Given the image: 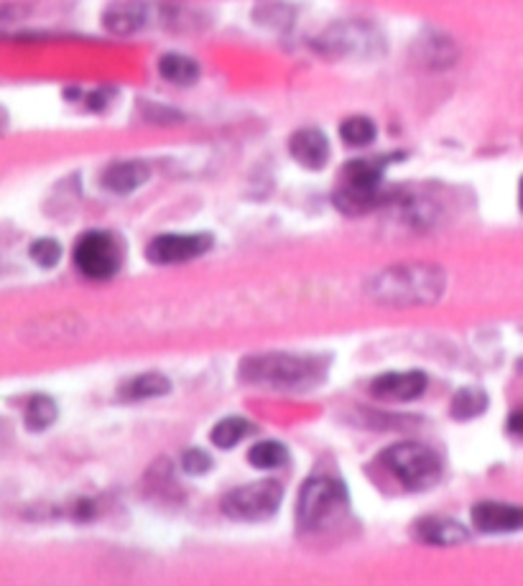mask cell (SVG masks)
Instances as JSON below:
<instances>
[{
    "instance_id": "1",
    "label": "cell",
    "mask_w": 523,
    "mask_h": 586,
    "mask_svg": "<svg viewBox=\"0 0 523 586\" xmlns=\"http://www.w3.org/2000/svg\"><path fill=\"white\" fill-rule=\"evenodd\" d=\"M444 289H447V275L442 269L426 263H406L393 265V269H385L375 275L368 293L383 306L406 309L436 304Z\"/></svg>"
},
{
    "instance_id": "2",
    "label": "cell",
    "mask_w": 523,
    "mask_h": 586,
    "mask_svg": "<svg viewBox=\"0 0 523 586\" xmlns=\"http://www.w3.org/2000/svg\"><path fill=\"white\" fill-rule=\"evenodd\" d=\"M240 375L243 381L255 385H271L281 387V391H302L306 385H314L322 377V367L310 357L296 355H255L243 360L240 365Z\"/></svg>"
},
{
    "instance_id": "3",
    "label": "cell",
    "mask_w": 523,
    "mask_h": 586,
    "mask_svg": "<svg viewBox=\"0 0 523 586\" xmlns=\"http://www.w3.org/2000/svg\"><path fill=\"white\" fill-rule=\"evenodd\" d=\"M348 511V493L340 482L314 477L304 482L296 503V521L304 531L328 528Z\"/></svg>"
},
{
    "instance_id": "4",
    "label": "cell",
    "mask_w": 523,
    "mask_h": 586,
    "mask_svg": "<svg viewBox=\"0 0 523 586\" xmlns=\"http://www.w3.org/2000/svg\"><path fill=\"white\" fill-rule=\"evenodd\" d=\"M393 477L409 489H429L442 477V462L432 449L422 444H396L381 454Z\"/></svg>"
},
{
    "instance_id": "5",
    "label": "cell",
    "mask_w": 523,
    "mask_h": 586,
    "mask_svg": "<svg viewBox=\"0 0 523 586\" xmlns=\"http://www.w3.org/2000/svg\"><path fill=\"white\" fill-rule=\"evenodd\" d=\"M383 161H353L342 171V184L334 192V204L345 214L371 212L381 200Z\"/></svg>"
},
{
    "instance_id": "6",
    "label": "cell",
    "mask_w": 523,
    "mask_h": 586,
    "mask_svg": "<svg viewBox=\"0 0 523 586\" xmlns=\"http://www.w3.org/2000/svg\"><path fill=\"white\" fill-rule=\"evenodd\" d=\"M281 485L273 479L251 482L245 487H235L233 493L222 497V513L233 521H265L279 511L281 505Z\"/></svg>"
},
{
    "instance_id": "7",
    "label": "cell",
    "mask_w": 523,
    "mask_h": 586,
    "mask_svg": "<svg viewBox=\"0 0 523 586\" xmlns=\"http://www.w3.org/2000/svg\"><path fill=\"white\" fill-rule=\"evenodd\" d=\"M316 49L330 57H379L383 51L381 33L360 21H342L330 26L316 41Z\"/></svg>"
},
{
    "instance_id": "8",
    "label": "cell",
    "mask_w": 523,
    "mask_h": 586,
    "mask_svg": "<svg viewBox=\"0 0 523 586\" xmlns=\"http://www.w3.org/2000/svg\"><path fill=\"white\" fill-rule=\"evenodd\" d=\"M123 261L120 245L108 232H88L74 245V265L92 281L113 279Z\"/></svg>"
},
{
    "instance_id": "9",
    "label": "cell",
    "mask_w": 523,
    "mask_h": 586,
    "mask_svg": "<svg viewBox=\"0 0 523 586\" xmlns=\"http://www.w3.org/2000/svg\"><path fill=\"white\" fill-rule=\"evenodd\" d=\"M210 247L212 238L202 235V232H197V235H159L157 240H151L145 255L157 265H174L194 261V257L208 253Z\"/></svg>"
},
{
    "instance_id": "10",
    "label": "cell",
    "mask_w": 523,
    "mask_h": 586,
    "mask_svg": "<svg viewBox=\"0 0 523 586\" xmlns=\"http://www.w3.org/2000/svg\"><path fill=\"white\" fill-rule=\"evenodd\" d=\"M424 391H426V375L416 373V370H411V373H385L371 383V393L375 398L393 401V403L414 401Z\"/></svg>"
},
{
    "instance_id": "11",
    "label": "cell",
    "mask_w": 523,
    "mask_h": 586,
    "mask_svg": "<svg viewBox=\"0 0 523 586\" xmlns=\"http://www.w3.org/2000/svg\"><path fill=\"white\" fill-rule=\"evenodd\" d=\"M473 525L480 533H513L523 528V507L505 503H477Z\"/></svg>"
},
{
    "instance_id": "12",
    "label": "cell",
    "mask_w": 523,
    "mask_h": 586,
    "mask_svg": "<svg viewBox=\"0 0 523 586\" xmlns=\"http://www.w3.org/2000/svg\"><path fill=\"white\" fill-rule=\"evenodd\" d=\"M145 21H149V6H145L143 0H115V3H110L105 13H102V26H105L110 33H118V37L135 33L143 29Z\"/></svg>"
},
{
    "instance_id": "13",
    "label": "cell",
    "mask_w": 523,
    "mask_h": 586,
    "mask_svg": "<svg viewBox=\"0 0 523 586\" xmlns=\"http://www.w3.org/2000/svg\"><path fill=\"white\" fill-rule=\"evenodd\" d=\"M289 151L296 163H302L306 169H322L330 159V143L320 131L314 128H304L296 131L289 141Z\"/></svg>"
},
{
    "instance_id": "14",
    "label": "cell",
    "mask_w": 523,
    "mask_h": 586,
    "mask_svg": "<svg viewBox=\"0 0 523 586\" xmlns=\"http://www.w3.org/2000/svg\"><path fill=\"white\" fill-rule=\"evenodd\" d=\"M414 533L419 540L429 543V546H460V543L470 538V531L465 525L452 518H440V515L419 521L414 525Z\"/></svg>"
},
{
    "instance_id": "15",
    "label": "cell",
    "mask_w": 523,
    "mask_h": 586,
    "mask_svg": "<svg viewBox=\"0 0 523 586\" xmlns=\"http://www.w3.org/2000/svg\"><path fill=\"white\" fill-rule=\"evenodd\" d=\"M145 179H149V166L143 161H118L105 169L102 186L113 194H131L145 184Z\"/></svg>"
},
{
    "instance_id": "16",
    "label": "cell",
    "mask_w": 523,
    "mask_h": 586,
    "mask_svg": "<svg viewBox=\"0 0 523 586\" xmlns=\"http://www.w3.org/2000/svg\"><path fill=\"white\" fill-rule=\"evenodd\" d=\"M416 57L422 59L426 69H444L454 62L457 51H454L452 39L442 37V33H424L416 44Z\"/></svg>"
},
{
    "instance_id": "17",
    "label": "cell",
    "mask_w": 523,
    "mask_h": 586,
    "mask_svg": "<svg viewBox=\"0 0 523 586\" xmlns=\"http://www.w3.org/2000/svg\"><path fill=\"white\" fill-rule=\"evenodd\" d=\"M159 72L167 82L179 84V88H187V84H194L200 80V67H197L194 59L184 54H167L159 62Z\"/></svg>"
},
{
    "instance_id": "18",
    "label": "cell",
    "mask_w": 523,
    "mask_h": 586,
    "mask_svg": "<svg viewBox=\"0 0 523 586\" xmlns=\"http://www.w3.org/2000/svg\"><path fill=\"white\" fill-rule=\"evenodd\" d=\"M171 383L164 375L159 373H145L128 381L123 387H120V398L125 401H145V398H157V395L169 393Z\"/></svg>"
},
{
    "instance_id": "19",
    "label": "cell",
    "mask_w": 523,
    "mask_h": 586,
    "mask_svg": "<svg viewBox=\"0 0 523 586\" xmlns=\"http://www.w3.org/2000/svg\"><path fill=\"white\" fill-rule=\"evenodd\" d=\"M487 408V395L480 387H462L452 398V416L457 421L477 418Z\"/></svg>"
},
{
    "instance_id": "20",
    "label": "cell",
    "mask_w": 523,
    "mask_h": 586,
    "mask_svg": "<svg viewBox=\"0 0 523 586\" xmlns=\"http://www.w3.org/2000/svg\"><path fill=\"white\" fill-rule=\"evenodd\" d=\"M251 431L253 426L248 424L245 418H238V416L222 418L220 424L212 428V444L220 446V449H233V446L243 442Z\"/></svg>"
},
{
    "instance_id": "21",
    "label": "cell",
    "mask_w": 523,
    "mask_h": 586,
    "mask_svg": "<svg viewBox=\"0 0 523 586\" xmlns=\"http://www.w3.org/2000/svg\"><path fill=\"white\" fill-rule=\"evenodd\" d=\"M23 421L31 431L49 428L57 421V403L51 401L49 395H33V398L26 403Z\"/></svg>"
},
{
    "instance_id": "22",
    "label": "cell",
    "mask_w": 523,
    "mask_h": 586,
    "mask_svg": "<svg viewBox=\"0 0 523 586\" xmlns=\"http://www.w3.org/2000/svg\"><path fill=\"white\" fill-rule=\"evenodd\" d=\"M340 135H342V141H345L348 145H353V149H363V145L373 143L375 123H373L371 118H365V115L348 118L345 123L340 125Z\"/></svg>"
},
{
    "instance_id": "23",
    "label": "cell",
    "mask_w": 523,
    "mask_h": 586,
    "mask_svg": "<svg viewBox=\"0 0 523 586\" xmlns=\"http://www.w3.org/2000/svg\"><path fill=\"white\" fill-rule=\"evenodd\" d=\"M286 459H289L286 446L279 442H261L248 452V462L259 469H276L281 464H286Z\"/></svg>"
},
{
    "instance_id": "24",
    "label": "cell",
    "mask_w": 523,
    "mask_h": 586,
    "mask_svg": "<svg viewBox=\"0 0 523 586\" xmlns=\"http://www.w3.org/2000/svg\"><path fill=\"white\" fill-rule=\"evenodd\" d=\"M31 257L33 263L41 265V269H51V265H57L59 257H62V247H59L57 240L51 238L37 240V243L31 245Z\"/></svg>"
},
{
    "instance_id": "25",
    "label": "cell",
    "mask_w": 523,
    "mask_h": 586,
    "mask_svg": "<svg viewBox=\"0 0 523 586\" xmlns=\"http://www.w3.org/2000/svg\"><path fill=\"white\" fill-rule=\"evenodd\" d=\"M182 467L190 474H204L212 467V459L202 449H187L182 456Z\"/></svg>"
},
{
    "instance_id": "26",
    "label": "cell",
    "mask_w": 523,
    "mask_h": 586,
    "mask_svg": "<svg viewBox=\"0 0 523 586\" xmlns=\"http://www.w3.org/2000/svg\"><path fill=\"white\" fill-rule=\"evenodd\" d=\"M509 431L513 436H521L523 438V408L513 413V416L509 418Z\"/></svg>"
},
{
    "instance_id": "27",
    "label": "cell",
    "mask_w": 523,
    "mask_h": 586,
    "mask_svg": "<svg viewBox=\"0 0 523 586\" xmlns=\"http://www.w3.org/2000/svg\"><path fill=\"white\" fill-rule=\"evenodd\" d=\"M519 204H521V210H523V179H521V186H519Z\"/></svg>"
}]
</instances>
